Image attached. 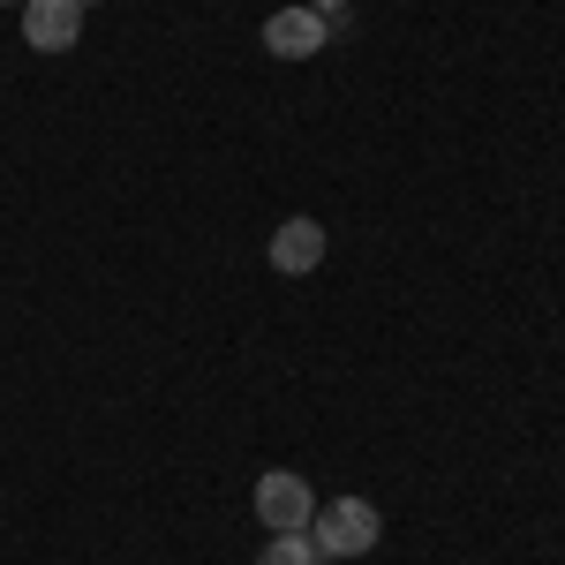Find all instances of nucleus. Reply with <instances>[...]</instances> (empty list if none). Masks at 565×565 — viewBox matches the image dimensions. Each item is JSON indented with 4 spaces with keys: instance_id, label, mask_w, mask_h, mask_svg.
<instances>
[{
    "instance_id": "6e6552de",
    "label": "nucleus",
    "mask_w": 565,
    "mask_h": 565,
    "mask_svg": "<svg viewBox=\"0 0 565 565\" xmlns=\"http://www.w3.org/2000/svg\"><path fill=\"white\" fill-rule=\"evenodd\" d=\"M0 8H23V0H0Z\"/></svg>"
},
{
    "instance_id": "f257e3e1",
    "label": "nucleus",
    "mask_w": 565,
    "mask_h": 565,
    "mask_svg": "<svg viewBox=\"0 0 565 565\" xmlns=\"http://www.w3.org/2000/svg\"><path fill=\"white\" fill-rule=\"evenodd\" d=\"M377 505L370 498H332V505H317V521H309V543L324 551V558H362V551H377Z\"/></svg>"
},
{
    "instance_id": "f03ea898",
    "label": "nucleus",
    "mask_w": 565,
    "mask_h": 565,
    "mask_svg": "<svg viewBox=\"0 0 565 565\" xmlns=\"http://www.w3.org/2000/svg\"><path fill=\"white\" fill-rule=\"evenodd\" d=\"M257 521L271 527V535L309 527V521H317V490H309L295 468H271V476H257Z\"/></svg>"
},
{
    "instance_id": "39448f33",
    "label": "nucleus",
    "mask_w": 565,
    "mask_h": 565,
    "mask_svg": "<svg viewBox=\"0 0 565 565\" xmlns=\"http://www.w3.org/2000/svg\"><path fill=\"white\" fill-rule=\"evenodd\" d=\"M76 39H84V8L76 0H23V45L68 53Z\"/></svg>"
},
{
    "instance_id": "20e7f679",
    "label": "nucleus",
    "mask_w": 565,
    "mask_h": 565,
    "mask_svg": "<svg viewBox=\"0 0 565 565\" xmlns=\"http://www.w3.org/2000/svg\"><path fill=\"white\" fill-rule=\"evenodd\" d=\"M324 264V226L309 212H295V218H279L271 226V271H287V279H309Z\"/></svg>"
},
{
    "instance_id": "423d86ee",
    "label": "nucleus",
    "mask_w": 565,
    "mask_h": 565,
    "mask_svg": "<svg viewBox=\"0 0 565 565\" xmlns=\"http://www.w3.org/2000/svg\"><path fill=\"white\" fill-rule=\"evenodd\" d=\"M257 565H324V551L309 543V527H287V535H264Z\"/></svg>"
},
{
    "instance_id": "1a4fd4ad",
    "label": "nucleus",
    "mask_w": 565,
    "mask_h": 565,
    "mask_svg": "<svg viewBox=\"0 0 565 565\" xmlns=\"http://www.w3.org/2000/svg\"><path fill=\"white\" fill-rule=\"evenodd\" d=\"M76 8H98V0H76Z\"/></svg>"
},
{
    "instance_id": "0eeeda50",
    "label": "nucleus",
    "mask_w": 565,
    "mask_h": 565,
    "mask_svg": "<svg viewBox=\"0 0 565 565\" xmlns=\"http://www.w3.org/2000/svg\"><path fill=\"white\" fill-rule=\"evenodd\" d=\"M302 8H317V15H324L332 31H348V0H302Z\"/></svg>"
},
{
    "instance_id": "7ed1b4c3",
    "label": "nucleus",
    "mask_w": 565,
    "mask_h": 565,
    "mask_svg": "<svg viewBox=\"0 0 565 565\" xmlns=\"http://www.w3.org/2000/svg\"><path fill=\"white\" fill-rule=\"evenodd\" d=\"M332 45V23L317 15V8H279V15H264V53H279V61H317Z\"/></svg>"
}]
</instances>
